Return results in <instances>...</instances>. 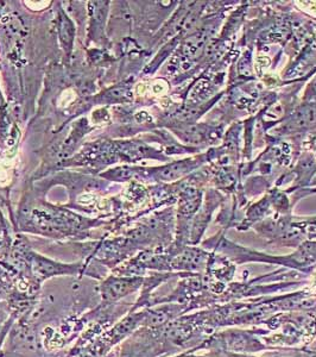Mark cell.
Wrapping results in <instances>:
<instances>
[{"label":"cell","mask_w":316,"mask_h":357,"mask_svg":"<svg viewBox=\"0 0 316 357\" xmlns=\"http://www.w3.org/2000/svg\"><path fill=\"white\" fill-rule=\"evenodd\" d=\"M138 286H139V280L110 278L104 281V284H102V299L106 303H113V301H119L126 294L134 292Z\"/></svg>","instance_id":"cell-1"},{"label":"cell","mask_w":316,"mask_h":357,"mask_svg":"<svg viewBox=\"0 0 316 357\" xmlns=\"http://www.w3.org/2000/svg\"><path fill=\"white\" fill-rule=\"evenodd\" d=\"M316 121V109L314 107H304L302 110L299 111L296 117L292 121V128L294 129H302L306 126H312L313 123Z\"/></svg>","instance_id":"cell-2"},{"label":"cell","mask_w":316,"mask_h":357,"mask_svg":"<svg viewBox=\"0 0 316 357\" xmlns=\"http://www.w3.org/2000/svg\"><path fill=\"white\" fill-rule=\"evenodd\" d=\"M314 89H315V91H314V92H315V94H316V82H315V85H314Z\"/></svg>","instance_id":"cell-3"}]
</instances>
